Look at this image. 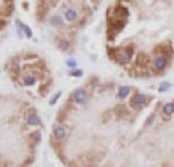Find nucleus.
I'll return each instance as SVG.
<instances>
[{
    "instance_id": "nucleus-18",
    "label": "nucleus",
    "mask_w": 174,
    "mask_h": 167,
    "mask_svg": "<svg viewBox=\"0 0 174 167\" xmlns=\"http://www.w3.org/2000/svg\"><path fill=\"white\" fill-rule=\"evenodd\" d=\"M60 95H61L60 91H59V92H56V94H55V96H54V97L50 100V102H49V104H50V105H55V102L58 101V99L60 97Z\"/></svg>"
},
{
    "instance_id": "nucleus-5",
    "label": "nucleus",
    "mask_w": 174,
    "mask_h": 167,
    "mask_svg": "<svg viewBox=\"0 0 174 167\" xmlns=\"http://www.w3.org/2000/svg\"><path fill=\"white\" fill-rule=\"evenodd\" d=\"M132 105L133 106H136V107H139V106H142L145 104V95H143V94H135L133 97H132Z\"/></svg>"
},
{
    "instance_id": "nucleus-20",
    "label": "nucleus",
    "mask_w": 174,
    "mask_h": 167,
    "mask_svg": "<svg viewBox=\"0 0 174 167\" xmlns=\"http://www.w3.org/2000/svg\"><path fill=\"white\" fill-rule=\"evenodd\" d=\"M86 167H90V166H86Z\"/></svg>"
},
{
    "instance_id": "nucleus-14",
    "label": "nucleus",
    "mask_w": 174,
    "mask_h": 167,
    "mask_svg": "<svg viewBox=\"0 0 174 167\" xmlns=\"http://www.w3.org/2000/svg\"><path fill=\"white\" fill-rule=\"evenodd\" d=\"M50 24L52 25H61L63 24V20H61L60 16H58V15H54L50 18Z\"/></svg>"
},
{
    "instance_id": "nucleus-9",
    "label": "nucleus",
    "mask_w": 174,
    "mask_h": 167,
    "mask_svg": "<svg viewBox=\"0 0 174 167\" xmlns=\"http://www.w3.org/2000/svg\"><path fill=\"white\" fill-rule=\"evenodd\" d=\"M130 92V87L129 86H120L118 90V97L119 99H125Z\"/></svg>"
},
{
    "instance_id": "nucleus-3",
    "label": "nucleus",
    "mask_w": 174,
    "mask_h": 167,
    "mask_svg": "<svg viewBox=\"0 0 174 167\" xmlns=\"http://www.w3.org/2000/svg\"><path fill=\"white\" fill-rule=\"evenodd\" d=\"M16 26H18V31H19V34H25L26 37H31L33 36V31H31V29L28 26V25H25L23 21H20V20H16Z\"/></svg>"
},
{
    "instance_id": "nucleus-2",
    "label": "nucleus",
    "mask_w": 174,
    "mask_h": 167,
    "mask_svg": "<svg viewBox=\"0 0 174 167\" xmlns=\"http://www.w3.org/2000/svg\"><path fill=\"white\" fill-rule=\"evenodd\" d=\"M86 97H88V95H86V91L84 89H77L73 92V100L75 104H78V105L85 104Z\"/></svg>"
},
{
    "instance_id": "nucleus-15",
    "label": "nucleus",
    "mask_w": 174,
    "mask_h": 167,
    "mask_svg": "<svg viewBox=\"0 0 174 167\" xmlns=\"http://www.w3.org/2000/svg\"><path fill=\"white\" fill-rule=\"evenodd\" d=\"M169 87H171V84H169V82H163V84H160V86H159V91H160V92H163V91H167Z\"/></svg>"
},
{
    "instance_id": "nucleus-6",
    "label": "nucleus",
    "mask_w": 174,
    "mask_h": 167,
    "mask_svg": "<svg viewBox=\"0 0 174 167\" xmlns=\"http://www.w3.org/2000/svg\"><path fill=\"white\" fill-rule=\"evenodd\" d=\"M53 135L56 140H63L65 136H67V130L63 126H56L53 131Z\"/></svg>"
},
{
    "instance_id": "nucleus-10",
    "label": "nucleus",
    "mask_w": 174,
    "mask_h": 167,
    "mask_svg": "<svg viewBox=\"0 0 174 167\" xmlns=\"http://www.w3.org/2000/svg\"><path fill=\"white\" fill-rule=\"evenodd\" d=\"M163 114H165L167 116H171L172 114H174V104L173 102H168L163 106Z\"/></svg>"
},
{
    "instance_id": "nucleus-19",
    "label": "nucleus",
    "mask_w": 174,
    "mask_h": 167,
    "mask_svg": "<svg viewBox=\"0 0 174 167\" xmlns=\"http://www.w3.org/2000/svg\"><path fill=\"white\" fill-rule=\"evenodd\" d=\"M154 120H155V115H150V117H149V119L147 120V122H145V124L149 126V125H152V122H153Z\"/></svg>"
},
{
    "instance_id": "nucleus-12",
    "label": "nucleus",
    "mask_w": 174,
    "mask_h": 167,
    "mask_svg": "<svg viewBox=\"0 0 174 167\" xmlns=\"http://www.w3.org/2000/svg\"><path fill=\"white\" fill-rule=\"evenodd\" d=\"M40 140H41V133H40L39 131H34V132L30 133V141H31V142L34 144V145L39 144Z\"/></svg>"
},
{
    "instance_id": "nucleus-8",
    "label": "nucleus",
    "mask_w": 174,
    "mask_h": 167,
    "mask_svg": "<svg viewBox=\"0 0 174 167\" xmlns=\"http://www.w3.org/2000/svg\"><path fill=\"white\" fill-rule=\"evenodd\" d=\"M64 16H65V19H67L69 23H73V21H75L77 18H78V12L74 9H68L67 11H65Z\"/></svg>"
},
{
    "instance_id": "nucleus-17",
    "label": "nucleus",
    "mask_w": 174,
    "mask_h": 167,
    "mask_svg": "<svg viewBox=\"0 0 174 167\" xmlns=\"http://www.w3.org/2000/svg\"><path fill=\"white\" fill-rule=\"evenodd\" d=\"M70 75L74 76V77H80L83 75V71H81V70H73V71L70 72Z\"/></svg>"
},
{
    "instance_id": "nucleus-1",
    "label": "nucleus",
    "mask_w": 174,
    "mask_h": 167,
    "mask_svg": "<svg viewBox=\"0 0 174 167\" xmlns=\"http://www.w3.org/2000/svg\"><path fill=\"white\" fill-rule=\"evenodd\" d=\"M132 57H133V49L132 48H124L122 50H119L117 54V60L122 64H128Z\"/></svg>"
},
{
    "instance_id": "nucleus-4",
    "label": "nucleus",
    "mask_w": 174,
    "mask_h": 167,
    "mask_svg": "<svg viewBox=\"0 0 174 167\" xmlns=\"http://www.w3.org/2000/svg\"><path fill=\"white\" fill-rule=\"evenodd\" d=\"M167 64H168V59L164 55H159L154 59V68H155V70H158V71L163 70L165 66H167Z\"/></svg>"
},
{
    "instance_id": "nucleus-7",
    "label": "nucleus",
    "mask_w": 174,
    "mask_h": 167,
    "mask_svg": "<svg viewBox=\"0 0 174 167\" xmlns=\"http://www.w3.org/2000/svg\"><path fill=\"white\" fill-rule=\"evenodd\" d=\"M26 122H28V125H30V126H36V125L41 124V120L39 119V116L36 114H30L28 116Z\"/></svg>"
},
{
    "instance_id": "nucleus-13",
    "label": "nucleus",
    "mask_w": 174,
    "mask_h": 167,
    "mask_svg": "<svg viewBox=\"0 0 174 167\" xmlns=\"http://www.w3.org/2000/svg\"><path fill=\"white\" fill-rule=\"evenodd\" d=\"M59 49L60 50H63V51H67V50L69 49V46H70V44H69V41L68 40H65V39H60L59 40Z\"/></svg>"
},
{
    "instance_id": "nucleus-11",
    "label": "nucleus",
    "mask_w": 174,
    "mask_h": 167,
    "mask_svg": "<svg viewBox=\"0 0 174 167\" xmlns=\"http://www.w3.org/2000/svg\"><path fill=\"white\" fill-rule=\"evenodd\" d=\"M24 85H26V86H31V85H34V84L36 82V76H34V75H26L25 77H24Z\"/></svg>"
},
{
    "instance_id": "nucleus-16",
    "label": "nucleus",
    "mask_w": 174,
    "mask_h": 167,
    "mask_svg": "<svg viewBox=\"0 0 174 167\" xmlns=\"http://www.w3.org/2000/svg\"><path fill=\"white\" fill-rule=\"evenodd\" d=\"M67 65L69 66V68H72V69H75L77 68V60L69 59V60H67Z\"/></svg>"
}]
</instances>
